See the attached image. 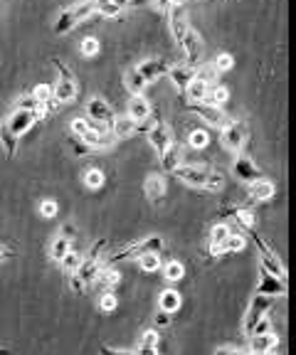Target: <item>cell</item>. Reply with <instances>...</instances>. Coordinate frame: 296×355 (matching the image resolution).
Wrapping results in <instances>:
<instances>
[{"label":"cell","instance_id":"obj_31","mask_svg":"<svg viewBox=\"0 0 296 355\" xmlns=\"http://www.w3.org/2000/svg\"><path fill=\"white\" fill-rule=\"evenodd\" d=\"M229 237V227L225 222H218L213 230H210V257L218 254V250L223 247V242Z\"/></svg>","mask_w":296,"mask_h":355},{"label":"cell","instance_id":"obj_28","mask_svg":"<svg viewBox=\"0 0 296 355\" xmlns=\"http://www.w3.org/2000/svg\"><path fill=\"white\" fill-rule=\"evenodd\" d=\"M207 84L202 82V79H198V77H193L190 79V84L185 87V94L183 96H188V104H200V101H205V96H207Z\"/></svg>","mask_w":296,"mask_h":355},{"label":"cell","instance_id":"obj_12","mask_svg":"<svg viewBox=\"0 0 296 355\" xmlns=\"http://www.w3.org/2000/svg\"><path fill=\"white\" fill-rule=\"evenodd\" d=\"M232 175H235L240 183L250 185V183H254V180H259V178H264V173L259 171V166L252 161V158H247V155H237L235 166H232Z\"/></svg>","mask_w":296,"mask_h":355},{"label":"cell","instance_id":"obj_2","mask_svg":"<svg viewBox=\"0 0 296 355\" xmlns=\"http://www.w3.org/2000/svg\"><path fill=\"white\" fill-rule=\"evenodd\" d=\"M107 239H96L94 247L87 257H82V264L74 272V277H69V286H72L74 294H82L84 286H89L92 282L96 279V274L101 272L104 266V250H107Z\"/></svg>","mask_w":296,"mask_h":355},{"label":"cell","instance_id":"obj_29","mask_svg":"<svg viewBox=\"0 0 296 355\" xmlns=\"http://www.w3.org/2000/svg\"><path fill=\"white\" fill-rule=\"evenodd\" d=\"M245 247H247V239L242 237V234H232V232H229V237L223 242V247L218 250L215 259H220V257H227V254H237V252H242Z\"/></svg>","mask_w":296,"mask_h":355},{"label":"cell","instance_id":"obj_46","mask_svg":"<svg viewBox=\"0 0 296 355\" xmlns=\"http://www.w3.org/2000/svg\"><path fill=\"white\" fill-rule=\"evenodd\" d=\"M69 128H72V133L79 139V136H82V133L89 128V121H87V119H74V121L69 123Z\"/></svg>","mask_w":296,"mask_h":355},{"label":"cell","instance_id":"obj_16","mask_svg":"<svg viewBox=\"0 0 296 355\" xmlns=\"http://www.w3.org/2000/svg\"><path fill=\"white\" fill-rule=\"evenodd\" d=\"M168 62L166 60H161V57H151V60H143L141 62L136 69H139V74L146 79V84H151V82H156L158 77H163V74L168 72Z\"/></svg>","mask_w":296,"mask_h":355},{"label":"cell","instance_id":"obj_48","mask_svg":"<svg viewBox=\"0 0 296 355\" xmlns=\"http://www.w3.org/2000/svg\"><path fill=\"white\" fill-rule=\"evenodd\" d=\"M101 355H134V350H121V348H109V345H101Z\"/></svg>","mask_w":296,"mask_h":355},{"label":"cell","instance_id":"obj_9","mask_svg":"<svg viewBox=\"0 0 296 355\" xmlns=\"http://www.w3.org/2000/svg\"><path fill=\"white\" fill-rule=\"evenodd\" d=\"M274 299L272 296H262V294H254L250 299V306H247V313H245V323H242V328H245V336H250L252 326L259 321V318L264 316V313H269V309H272Z\"/></svg>","mask_w":296,"mask_h":355},{"label":"cell","instance_id":"obj_22","mask_svg":"<svg viewBox=\"0 0 296 355\" xmlns=\"http://www.w3.org/2000/svg\"><path fill=\"white\" fill-rule=\"evenodd\" d=\"M247 193H250V198L254 200V202H269V200L277 195V188H274L272 180L259 178V180H254V183L247 185Z\"/></svg>","mask_w":296,"mask_h":355},{"label":"cell","instance_id":"obj_30","mask_svg":"<svg viewBox=\"0 0 296 355\" xmlns=\"http://www.w3.org/2000/svg\"><path fill=\"white\" fill-rule=\"evenodd\" d=\"M123 87L129 89V94H143V89L148 87V84H146V79L139 74V69L131 67V69H126V74H123Z\"/></svg>","mask_w":296,"mask_h":355},{"label":"cell","instance_id":"obj_1","mask_svg":"<svg viewBox=\"0 0 296 355\" xmlns=\"http://www.w3.org/2000/svg\"><path fill=\"white\" fill-rule=\"evenodd\" d=\"M37 121H40V116L35 114V111L15 106V111H12L10 116L0 123V146H3L8 158H15L20 136H25Z\"/></svg>","mask_w":296,"mask_h":355},{"label":"cell","instance_id":"obj_34","mask_svg":"<svg viewBox=\"0 0 296 355\" xmlns=\"http://www.w3.org/2000/svg\"><path fill=\"white\" fill-rule=\"evenodd\" d=\"M229 99V92L225 87H210L207 89V96H205V104H213V106H220L223 109Z\"/></svg>","mask_w":296,"mask_h":355},{"label":"cell","instance_id":"obj_44","mask_svg":"<svg viewBox=\"0 0 296 355\" xmlns=\"http://www.w3.org/2000/svg\"><path fill=\"white\" fill-rule=\"evenodd\" d=\"M79 50H82L84 57H96V55H99V50H101L99 40H96V37H84L82 40V47H79Z\"/></svg>","mask_w":296,"mask_h":355},{"label":"cell","instance_id":"obj_15","mask_svg":"<svg viewBox=\"0 0 296 355\" xmlns=\"http://www.w3.org/2000/svg\"><path fill=\"white\" fill-rule=\"evenodd\" d=\"M114 116H116V114H114V109L107 104V101L101 99V96H92L89 104H87V119L109 126V123L114 121Z\"/></svg>","mask_w":296,"mask_h":355},{"label":"cell","instance_id":"obj_39","mask_svg":"<svg viewBox=\"0 0 296 355\" xmlns=\"http://www.w3.org/2000/svg\"><path fill=\"white\" fill-rule=\"evenodd\" d=\"M139 266H141V269H143V272H148V274L158 272V269H161V257H158L156 252H148V254H141V257H139Z\"/></svg>","mask_w":296,"mask_h":355},{"label":"cell","instance_id":"obj_7","mask_svg":"<svg viewBox=\"0 0 296 355\" xmlns=\"http://www.w3.org/2000/svg\"><path fill=\"white\" fill-rule=\"evenodd\" d=\"M220 131H223L220 133V144H223V148L229 150V153L240 155V150L245 148L247 141H250V128H247L242 121H227Z\"/></svg>","mask_w":296,"mask_h":355},{"label":"cell","instance_id":"obj_17","mask_svg":"<svg viewBox=\"0 0 296 355\" xmlns=\"http://www.w3.org/2000/svg\"><path fill=\"white\" fill-rule=\"evenodd\" d=\"M180 166H185V148L178 144H171L161 153V168L166 173H175Z\"/></svg>","mask_w":296,"mask_h":355},{"label":"cell","instance_id":"obj_50","mask_svg":"<svg viewBox=\"0 0 296 355\" xmlns=\"http://www.w3.org/2000/svg\"><path fill=\"white\" fill-rule=\"evenodd\" d=\"M156 323H158V326H168V323H171V316H168V313H163V311H158Z\"/></svg>","mask_w":296,"mask_h":355},{"label":"cell","instance_id":"obj_24","mask_svg":"<svg viewBox=\"0 0 296 355\" xmlns=\"http://www.w3.org/2000/svg\"><path fill=\"white\" fill-rule=\"evenodd\" d=\"M139 131V121H134L131 116H114L112 121V136L116 141L131 139L134 133Z\"/></svg>","mask_w":296,"mask_h":355},{"label":"cell","instance_id":"obj_36","mask_svg":"<svg viewBox=\"0 0 296 355\" xmlns=\"http://www.w3.org/2000/svg\"><path fill=\"white\" fill-rule=\"evenodd\" d=\"M94 12L101 17H116L121 12V8L114 0H94Z\"/></svg>","mask_w":296,"mask_h":355},{"label":"cell","instance_id":"obj_26","mask_svg":"<svg viewBox=\"0 0 296 355\" xmlns=\"http://www.w3.org/2000/svg\"><path fill=\"white\" fill-rule=\"evenodd\" d=\"M180 304H183V299H180V294L175 291V288H166V291H161V296H158V311H163V313H175V311L180 309Z\"/></svg>","mask_w":296,"mask_h":355},{"label":"cell","instance_id":"obj_55","mask_svg":"<svg viewBox=\"0 0 296 355\" xmlns=\"http://www.w3.org/2000/svg\"><path fill=\"white\" fill-rule=\"evenodd\" d=\"M0 355H10V350H8V348H0Z\"/></svg>","mask_w":296,"mask_h":355},{"label":"cell","instance_id":"obj_32","mask_svg":"<svg viewBox=\"0 0 296 355\" xmlns=\"http://www.w3.org/2000/svg\"><path fill=\"white\" fill-rule=\"evenodd\" d=\"M82 180H84V185H87L89 190H99L101 185L107 183V175H104V171H101V168L92 166V168H87V171H84Z\"/></svg>","mask_w":296,"mask_h":355},{"label":"cell","instance_id":"obj_54","mask_svg":"<svg viewBox=\"0 0 296 355\" xmlns=\"http://www.w3.org/2000/svg\"><path fill=\"white\" fill-rule=\"evenodd\" d=\"M257 355H279L277 350H269V353H257Z\"/></svg>","mask_w":296,"mask_h":355},{"label":"cell","instance_id":"obj_47","mask_svg":"<svg viewBox=\"0 0 296 355\" xmlns=\"http://www.w3.org/2000/svg\"><path fill=\"white\" fill-rule=\"evenodd\" d=\"M215 355H245V350L235 348V345H220V348L215 350Z\"/></svg>","mask_w":296,"mask_h":355},{"label":"cell","instance_id":"obj_4","mask_svg":"<svg viewBox=\"0 0 296 355\" xmlns=\"http://www.w3.org/2000/svg\"><path fill=\"white\" fill-rule=\"evenodd\" d=\"M161 250H163V239L158 237V234H148V237H143V239L129 242L126 247L114 252L112 257H104V264H116V261H123V259H139L141 254H148V252L161 254Z\"/></svg>","mask_w":296,"mask_h":355},{"label":"cell","instance_id":"obj_43","mask_svg":"<svg viewBox=\"0 0 296 355\" xmlns=\"http://www.w3.org/2000/svg\"><path fill=\"white\" fill-rule=\"evenodd\" d=\"M37 210H40V215L45 217V220H52V217H57V212H60V205H57L55 200L47 198V200H42V202H40Z\"/></svg>","mask_w":296,"mask_h":355},{"label":"cell","instance_id":"obj_8","mask_svg":"<svg viewBox=\"0 0 296 355\" xmlns=\"http://www.w3.org/2000/svg\"><path fill=\"white\" fill-rule=\"evenodd\" d=\"M52 62H55V67L60 69V79H57V84L52 87V92H55V101L57 104H72L79 94L77 79H74V74L69 72L67 67L62 64L60 60H52Z\"/></svg>","mask_w":296,"mask_h":355},{"label":"cell","instance_id":"obj_13","mask_svg":"<svg viewBox=\"0 0 296 355\" xmlns=\"http://www.w3.org/2000/svg\"><path fill=\"white\" fill-rule=\"evenodd\" d=\"M185 109L193 111V114H198V116H200L202 121L210 123V126L223 128L225 123H227V116H225V111L220 109V106H213V104H205V101H200V104H185Z\"/></svg>","mask_w":296,"mask_h":355},{"label":"cell","instance_id":"obj_35","mask_svg":"<svg viewBox=\"0 0 296 355\" xmlns=\"http://www.w3.org/2000/svg\"><path fill=\"white\" fill-rule=\"evenodd\" d=\"M227 217H237V222H240L242 227L254 230V212L252 210H245V207H232V210H227Z\"/></svg>","mask_w":296,"mask_h":355},{"label":"cell","instance_id":"obj_10","mask_svg":"<svg viewBox=\"0 0 296 355\" xmlns=\"http://www.w3.org/2000/svg\"><path fill=\"white\" fill-rule=\"evenodd\" d=\"M146 139L151 141V146L156 148V153L161 155L168 146L173 144V133H171V126H168L163 119H153V123L146 128Z\"/></svg>","mask_w":296,"mask_h":355},{"label":"cell","instance_id":"obj_6","mask_svg":"<svg viewBox=\"0 0 296 355\" xmlns=\"http://www.w3.org/2000/svg\"><path fill=\"white\" fill-rule=\"evenodd\" d=\"M247 232L252 234V239H254V244H257V252H259V269H264L267 274H272V277L277 279H284L286 277V269L284 264H281V259L277 257V252L269 247L267 242H264L262 237H259L254 230H247Z\"/></svg>","mask_w":296,"mask_h":355},{"label":"cell","instance_id":"obj_53","mask_svg":"<svg viewBox=\"0 0 296 355\" xmlns=\"http://www.w3.org/2000/svg\"><path fill=\"white\" fill-rule=\"evenodd\" d=\"M114 3H116L119 8H126V6H129V3H131V0H114Z\"/></svg>","mask_w":296,"mask_h":355},{"label":"cell","instance_id":"obj_14","mask_svg":"<svg viewBox=\"0 0 296 355\" xmlns=\"http://www.w3.org/2000/svg\"><path fill=\"white\" fill-rule=\"evenodd\" d=\"M254 294L277 299V296L286 294V284H284V279H277V277H272V274L264 272V269H259V284H257V288H254Z\"/></svg>","mask_w":296,"mask_h":355},{"label":"cell","instance_id":"obj_33","mask_svg":"<svg viewBox=\"0 0 296 355\" xmlns=\"http://www.w3.org/2000/svg\"><path fill=\"white\" fill-rule=\"evenodd\" d=\"M79 264H82V254H79V252H74V250H69L67 254L62 257V261H60L62 272L67 274V277H74V272L79 269Z\"/></svg>","mask_w":296,"mask_h":355},{"label":"cell","instance_id":"obj_19","mask_svg":"<svg viewBox=\"0 0 296 355\" xmlns=\"http://www.w3.org/2000/svg\"><path fill=\"white\" fill-rule=\"evenodd\" d=\"M79 139H82L84 144L89 146V148H94V150H107V148H112V146L116 144V139H114L109 131H94V128H87Z\"/></svg>","mask_w":296,"mask_h":355},{"label":"cell","instance_id":"obj_38","mask_svg":"<svg viewBox=\"0 0 296 355\" xmlns=\"http://www.w3.org/2000/svg\"><path fill=\"white\" fill-rule=\"evenodd\" d=\"M218 74L220 72L213 67V62H210V64H198L195 67V77L202 79V82H205L207 87H213V84L218 82Z\"/></svg>","mask_w":296,"mask_h":355},{"label":"cell","instance_id":"obj_42","mask_svg":"<svg viewBox=\"0 0 296 355\" xmlns=\"http://www.w3.org/2000/svg\"><path fill=\"white\" fill-rule=\"evenodd\" d=\"M213 67L218 69V72H229V69L235 67V57L227 55V52H223V55H218L213 60Z\"/></svg>","mask_w":296,"mask_h":355},{"label":"cell","instance_id":"obj_37","mask_svg":"<svg viewBox=\"0 0 296 355\" xmlns=\"http://www.w3.org/2000/svg\"><path fill=\"white\" fill-rule=\"evenodd\" d=\"M163 277H166V282H180V279L185 277V266L183 261H168L166 266H163Z\"/></svg>","mask_w":296,"mask_h":355},{"label":"cell","instance_id":"obj_25","mask_svg":"<svg viewBox=\"0 0 296 355\" xmlns=\"http://www.w3.org/2000/svg\"><path fill=\"white\" fill-rule=\"evenodd\" d=\"M277 345H279V336L274 331L262 333V336H250L252 353H269V350H277Z\"/></svg>","mask_w":296,"mask_h":355},{"label":"cell","instance_id":"obj_41","mask_svg":"<svg viewBox=\"0 0 296 355\" xmlns=\"http://www.w3.org/2000/svg\"><path fill=\"white\" fill-rule=\"evenodd\" d=\"M119 306V299L114 291H104V294L99 296V309L104 311V313H112V311H116Z\"/></svg>","mask_w":296,"mask_h":355},{"label":"cell","instance_id":"obj_18","mask_svg":"<svg viewBox=\"0 0 296 355\" xmlns=\"http://www.w3.org/2000/svg\"><path fill=\"white\" fill-rule=\"evenodd\" d=\"M168 79L173 82V87L178 89L180 94H185V87L190 84V79L195 77V67L193 64H175V67H168Z\"/></svg>","mask_w":296,"mask_h":355},{"label":"cell","instance_id":"obj_20","mask_svg":"<svg viewBox=\"0 0 296 355\" xmlns=\"http://www.w3.org/2000/svg\"><path fill=\"white\" fill-rule=\"evenodd\" d=\"M143 193H146V198L151 200V202H161V200L166 198V193H168L166 178L158 175V173H151V175L143 180Z\"/></svg>","mask_w":296,"mask_h":355},{"label":"cell","instance_id":"obj_23","mask_svg":"<svg viewBox=\"0 0 296 355\" xmlns=\"http://www.w3.org/2000/svg\"><path fill=\"white\" fill-rule=\"evenodd\" d=\"M151 111H153L151 101L146 99L143 94H134V96H131V101H129V114H126V116H131L134 121L143 123V121H148Z\"/></svg>","mask_w":296,"mask_h":355},{"label":"cell","instance_id":"obj_49","mask_svg":"<svg viewBox=\"0 0 296 355\" xmlns=\"http://www.w3.org/2000/svg\"><path fill=\"white\" fill-rule=\"evenodd\" d=\"M153 6H156V10L158 12H163V15H168V12H171V0H153Z\"/></svg>","mask_w":296,"mask_h":355},{"label":"cell","instance_id":"obj_27","mask_svg":"<svg viewBox=\"0 0 296 355\" xmlns=\"http://www.w3.org/2000/svg\"><path fill=\"white\" fill-rule=\"evenodd\" d=\"M134 355H158V331H143Z\"/></svg>","mask_w":296,"mask_h":355},{"label":"cell","instance_id":"obj_3","mask_svg":"<svg viewBox=\"0 0 296 355\" xmlns=\"http://www.w3.org/2000/svg\"><path fill=\"white\" fill-rule=\"evenodd\" d=\"M175 175H178L180 183L188 185V188L210 190V193H218V190L225 188V175L213 171L210 166H180L178 171H175Z\"/></svg>","mask_w":296,"mask_h":355},{"label":"cell","instance_id":"obj_11","mask_svg":"<svg viewBox=\"0 0 296 355\" xmlns=\"http://www.w3.org/2000/svg\"><path fill=\"white\" fill-rule=\"evenodd\" d=\"M74 232H77V227H74V225H62L60 232H57V237H55V242L50 244V259L52 261H57V264H60L62 257L72 250Z\"/></svg>","mask_w":296,"mask_h":355},{"label":"cell","instance_id":"obj_5","mask_svg":"<svg viewBox=\"0 0 296 355\" xmlns=\"http://www.w3.org/2000/svg\"><path fill=\"white\" fill-rule=\"evenodd\" d=\"M92 15H94V0H82V3H77V6L60 12V17H57V22H55V33L67 35L69 30L77 28L79 22L89 20Z\"/></svg>","mask_w":296,"mask_h":355},{"label":"cell","instance_id":"obj_51","mask_svg":"<svg viewBox=\"0 0 296 355\" xmlns=\"http://www.w3.org/2000/svg\"><path fill=\"white\" fill-rule=\"evenodd\" d=\"M10 254H12V252H10V247H6V244H0V261H6Z\"/></svg>","mask_w":296,"mask_h":355},{"label":"cell","instance_id":"obj_52","mask_svg":"<svg viewBox=\"0 0 296 355\" xmlns=\"http://www.w3.org/2000/svg\"><path fill=\"white\" fill-rule=\"evenodd\" d=\"M185 3H188V0H171V6L173 8H180V6H185Z\"/></svg>","mask_w":296,"mask_h":355},{"label":"cell","instance_id":"obj_21","mask_svg":"<svg viewBox=\"0 0 296 355\" xmlns=\"http://www.w3.org/2000/svg\"><path fill=\"white\" fill-rule=\"evenodd\" d=\"M119 282H121V274H119L116 266H114V264H104V266H101V272L96 274V279L92 284H94L101 294H104V291H114V286H116Z\"/></svg>","mask_w":296,"mask_h":355},{"label":"cell","instance_id":"obj_45","mask_svg":"<svg viewBox=\"0 0 296 355\" xmlns=\"http://www.w3.org/2000/svg\"><path fill=\"white\" fill-rule=\"evenodd\" d=\"M269 331H272V318H269V313H264V316L252 326L250 336H262V333H269Z\"/></svg>","mask_w":296,"mask_h":355},{"label":"cell","instance_id":"obj_40","mask_svg":"<svg viewBox=\"0 0 296 355\" xmlns=\"http://www.w3.org/2000/svg\"><path fill=\"white\" fill-rule=\"evenodd\" d=\"M207 144H210V136H207V131H202V128L190 131V136H188V146H190V148L202 150V148H207Z\"/></svg>","mask_w":296,"mask_h":355}]
</instances>
